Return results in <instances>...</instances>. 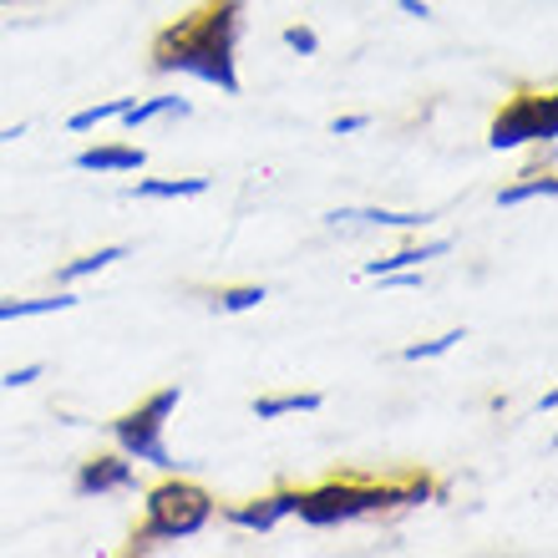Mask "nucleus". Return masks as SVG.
Instances as JSON below:
<instances>
[{
  "label": "nucleus",
  "instance_id": "f257e3e1",
  "mask_svg": "<svg viewBox=\"0 0 558 558\" xmlns=\"http://www.w3.org/2000/svg\"><path fill=\"white\" fill-rule=\"evenodd\" d=\"M239 36H244L239 0H219L214 11L162 31L158 46H153V66L158 72H178V76H198V82L234 97L239 92V66H234Z\"/></svg>",
  "mask_w": 558,
  "mask_h": 558
},
{
  "label": "nucleus",
  "instance_id": "f03ea898",
  "mask_svg": "<svg viewBox=\"0 0 558 558\" xmlns=\"http://www.w3.org/2000/svg\"><path fill=\"white\" fill-rule=\"evenodd\" d=\"M432 487L426 483H407V487H361V483H330L315 493H300L294 513L305 518L310 529H336V523H355V518L386 513V508H412L426 502Z\"/></svg>",
  "mask_w": 558,
  "mask_h": 558
},
{
  "label": "nucleus",
  "instance_id": "7ed1b4c3",
  "mask_svg": "<svg viewBox=\"0 0 558 558\" xmlns=\"http://www.w3.org/2000/svg\"><path fill=\"white\" fill-rule=\"evenodd\" d=\"M208 518H214V498L198 483H162L147 493V529L133 538V548H153L158 538L168 544L193 538L208 529Z\"/></svg>",
  "mask_w": 558,
  "mask_h": 558
},
{
  "label": "nucleus",
  "instance_id": "20e7f679",
  "mask_svg": "<svg viewBox=\"0 0 558 558\" xmlns=\"http://www.w3.org/2000/svg\"><path fill=\"white\" fill-rule=\"evenodd\" d=\"M178 401H183V386H162V391H153L137 412L112 422V437H118V447L133 457V462H153V468H162V472L189 468V462H178V457L168 452V441H162V426H168V416L178 412Z\"/></svg>",
  "mask_w": 558,
  "mask_h": 558
},
{
  "label": "nucleus",
  "instance_id": "39448f33",
  "mask_svg": "<svg viewBox=\"0 0 558 558\" xmlns=\"http://www.w3.org/2000/svg\"><path fill=\"white\" fill-rule=\"evenodd\" d=\"M558 133V102L554 97H518V102L502 107V118L493 122V137L487 143L508 153V147L523 143H554Z\"/></svg>",
  "mask_w": 558,
  "mask_h": 558
},
{
  "label": "nucleus",
  "instance_id": "423d86ee",
  "mask_svg": "<svg viewBox=\"0 0 558 558\" xmlns=\"http://www.w3.org/2000/svg\"><path fill=\"white\" fill-rule=\"evenodd\" d=\"M137 487V472H133V457H92L82 462L76 472V493L82 498H107V493H133Z\"/></svg>",
  "mask_w": 558,
  "mask_h": 558
},
{
  "label": "nucleus",
  "instance_id": "0eeeda50",
  "mask_svg": "<svg viewBox=\"0 0 558 558\" xmlns=\"http://www.w3.org/2000/svg\"><path fill=\"white\" fill-rule=\"evenodd\" d=\"M294 502H300V493H275V498L239 502V508H229V523H239V529H250V533H269L279 518L294 513Z\"/></svg>",
  "mask_w": 558,
  "mask_h": 558
},
{
  "label": "nucleus",
  "instance_id": "6e6552de",
  "mask_svg": "<svg viewBox=\"0 0 558 558\" xmlns=\"http://www.w3.org/2000/svg\"><path fill=\"white\" fill-rule=\"evenodd\" d=\"M143 162H147L143 147H122V143L82 147V153H76V168H82V173H137Z\"/></svg>",
  "mask_w": 558,
  "mask_h": 558
},
{
  "label": "nucleus",
  "instance_id": "1a4fd4ad",
  "mask_svg": "<svg viewBox=\"0 0 558 558\" xmlns=\"http://www.w3.org/2000/svg\"><path fill=\"white\" fill-rule=\"evenodd\" d=\"M330 223H376V229H422L432 214H391V208H336Z\"/></svg>",
  "mask_w": 558,
  "mask_h": 558
},
{
  "label": "nucleus",
  "instance_id": "9d476101",
  "mask_svg": "<svg viewBox=\"0 0 558 558\" xmlns=\"http://www.w3.org/2000/svg\"><path fill=\"white\" fill-rule=\"evenodd\" d=\"M320 391H284V397H254L250 412L259 422H279V416H294V412H320Z\"/></svg>",
  "mask_w": 558,
  "mask_h": 558
},
{
  "label": "nucleus",
  "instance_id": "9b49d317",
  "mask_svg": "<svg viewBox=\"0 0 558 558\" xmlns=\"http://www.w3.org/2000/svg\"><path fill=\"white\" fill-rule=\"evenodd\" d=\"M128 193H133V198H204L208 178H143V183Z\"/></svg>",
  "mask_w": 558,
  "mask_h": 558
},
{
  "label": "nucleus",
  "instance_id": "f8f14e48",
  "mask_svg": "<svg viewBox=\"0 0 558 558\" xmlns=\"http://www.w3.org/2000/svg\"><path fill=\"white\" fill-rule=\"evenodd\" d=\"M452 250L447 239H432V244H422V250H397L391 259H371L366 265V275L376 279V275H397V269H422L426 259H441V254Z\"/></svg>",
  "mask_w": 558,
  "mask_h": 558
},
{
  "label": "nucleus",
  "instance_id": "ddd939ff",
  "mask_svg": "<svg viewBox=\"0 0 558 558\" xmlns=\"http://www.w3.org/2000/svg\"><path fill=\"white\" fill-rule=\"evenodd\" d=\"M76 294H46V300H0V325L5 320H36V315H57V310H72Z\"/></svg>",
  "mask_w": 558,
  "mask_h": 558
},
{
  "label": "nucleus",
  "instance_id": "4468645a",
  "mask_svg": "<svg viewBox=\"0 0 558 558\" xmlns=\"http://www.w3.org/2000/svg\"><path fill=\"white\" fill-rule=\"evenodd\" d=\"M168 112L189 118V102H183V97H147V102H128L122 107V122H128V128H143V122L168 118Z\"/></svg>",
  "mask_w": 558,
  "mask_h": 558
},
{
  "label": "nucleus",
  "instance_id": "2eb2a0df",
  "mask_svg": "<svg viewBox=\"0 0 558 558\" xmlns=\"http://www.w3.org/2000/svg\"><path fill=\"white\" fill-rule=\"evenodd\" d=\"M118 259H128V244H107V250H97V254H82V259H72V265L61 269V284H76V279L97 275V269L118 265Z\"/></svg>",
  "mask_w": 558,
  "mask_h": 558
},
{
  "label": "nucleus",
  "instance_id": "dca6fc26",
  "mask_svg": "<svg viewBox=\"0 0 558 558\" xmlns=\"http://www.w3.org/2000/svg\"><path fill=\"white\" fill-rule=\"evenodd\" d=\"M558 193V178H529V183H513V189L498 193V208H513V204H529V198H554Z\"/></svg>",
  "mask_w": 558,
  "mask_h": 558
},
{
  "label": "nucleus",
  "instance_id": "f3484780",
  "mask_svg": "<svg viewBox=\"0 0 558 558\" xmlns=\"http://www.w3.org/2000/svg\"><path fill=\"white\" fill-rule=\"evenodd\" d=\"M133 102V97H112V102H97V107H82L66 128L72 133H92V128H102V122H112V118H122V107Z\"/></svg>",
  "mask_w": 558,
  "mask_h": 558
},
{
  "label": "nucleus",
  "instance_id": "a211bd4d",
  "mask_svg": "<svg viewBox=\"0 0 558 558\" xmlns=\"http://www.w3.org/2000/svg\"><path fill=\"white\" fill-rule=\"evenodd\" d=\"M462 340H468V330H447V336H437V340H422V345H407V351H401V361H437V355L457 351Z\"/></svg>",
  "mask_w": 558,
  "mask_h": 558
},
{
  "label": "nucleus",
  "instance_id": "6ab92c4d",
  "mask_svg": "<svg viewBox=\"0 0 558 558\" xmlns=\"http://www.w3.org/2000/svg\"><path fill=\"white\" fill-rule=\"evenodd\" d=\"M259 300H269L265 284H239V290H223L219 294V310H229V315H239V310H254Z\"/></svg>",
  "mask_w": 558,
  "mask_h": 558
},
{
  "label": "nucleus",
  "instance_id": "aec40b11",
  "mask_svg": "<svg viewBox=\"0 0 558 558\" xmlns=\"http://www.w3.org/2000/svg\"><path fill=\"white\" fill-rule=\"evenodd\" d=\"M284 46H290V51H300V57H315V51H320V36H315L310 26H290V31H284Z\"/></svg>",
  "mask_w": 558,
  "mask_h": 558
},
{
  "label": "nucleus",
  "instance_id": "412c9836",
  "mask_svg": "<svg viewBox=\"0 0 558 558\" xmlns=\"http://www.w3.org/2000/svg\"><path fill=\"white\" fill-rule=\"evenodd\" d=\"M41 361H36V366H21V371H11V376H5V386H11V391H15V386H31V381H36V376H41Z\"/></svg>",
  "mask_w": 558,
  "mask_h": 558
},
{
  "label": "nucleus",
  "instance_id": "4be33fe9",
  "mask_svg": "<svg viewBox=\"0 0 558 558\" xmlns=\"http://www.w3.org/2000/svg\"><path fill=\"white\" fill-rule=\"evenodd\" d=\"M361 128H371V118H336V122H330V133H361Z\"/></svg>",
  "mask_w": 558,
  "mask_h": 558
},
{
  "label": "nucleus",
  "instance_id": "5701e85b",
  "mask_svg": "<svg viewBox=\"0 0 558 558\" xmlns=\"http://www.w3.org/2000/svg\"><path fill=\"white\" fill-rule=\"evenodd\" d=\"M401 11H407V15H422V21H426V15H432V5H426V0H401Z\"/></svg>",
  "mask_w": 558,
  "mask_h": 558
}]
</instances>
